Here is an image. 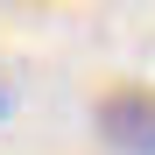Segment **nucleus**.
Segmentation results:
<instances>
[{"label":"nucleus","mask_w":155,"mask_h":155,"mask_svg":"<svg viewBox=\"0 0 155 155\" xmlns=\"http://www.w3.org/2000/svg\"><path fill=\"white\" fill-rule=\"evenodd\" d=\"M92 127L113 155H155V92L148 85H120L92 106Z\"/></svg>","instance_id":"nucleus-1"},{"label":"nucleus","mask_w":155,"mask_h":155,"mask_svg":"<svg viewBox=\"0 0 155 155\" xmlns=\"http://www.w3.org/2000/svg\"><path fill=\"white\" fill-rule=\"evenodd\" d=\"M7 113H14V71L0 64V120H7Z\"/></svg>","instance_id":"nucleus-2"}]
</instances>
